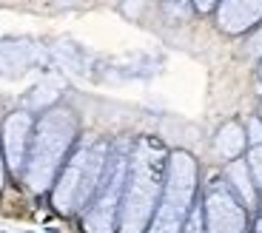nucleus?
Returning <instances> with one entry per match:
<instances>
[{"mask_svg": "<svg viewBox=\"0 0 262 233\" xmlns=\"http://www.w3.org/2000/svg\"><path fill=\"white\" fill-rule=\"evenodd\" d=\"M6 174L9 168H6V159H3V148H0V191L6 188Z\"/></svg>", "mask_w": 262, "mask_h": 233, "instance_id": "nucleus-17", "label": "nucleus"}, {"mask_svg": "<svg viewBox=\"0 0 262 233\" xmlns=\"http://www.w3.org/2000/svg\"><path fill=\"white\" fill-rule=\"evenodd\" d=\"M223 179H225V185L234 191V196L243 202L245 207H259V188H256L254 176H251V171H248V162H245V156H239V159H231L228 165H225Z\"/></svg>", "mask_w": 262, "mask_h": 233, "instance_id": "nucleus-9", "label": "nucleus"}, {"mask_svg": "<svg viewBox=\"0 0 262 233\" xmlns=\"http://www.w3.org/2000/svg\"><path fill=\"white\" fill-rule=\"evenodd\" d=\"M259 80H262V63H259Z\"/></svg>", "mask_w": 262, "mask_h": 233, "instance_id": "nucleus-21", "label": "nucleus"}, {"mask_svg": "<svg viewBox=\"0 0 262 233\" xmlns=\"http://www.w3.org/2000/svg\"><path fill=\"white\" fill-rule=\"evenodd\" d=\"M259 211H262V188H259Z\"/></svg>", "mask_w": 262, "mask_h": 233, "instance_id": "nucleus-19", "label": "nucleus"}, {"mask_svg": "<svg viewBox=\"0 0 262 233\" xmlns=\"http://www.w3.org/2000/svg\"><path fill=\"white\" fill-rule=\"evenodd\" d=\"M163 6L168 9L171 14H185L191 9V0H163Z\"/></svg>", "mask_w": 262, "mask_h": 233, "instance_id": "nucleus-15", "label": "nucleus"}, {"mask_svg": "<svg viewBox=\"0 0 262 233\" xmlns=\"http://www.w3.org/2000/svg\"><path fill=\"white\" fill-rule=\"evenodd\" d=\"M128 154H131L128 145L112 148V156H108V165H105L97 194L80 214V225H83L85 233H117L120 202H123L125 174H128Z\"/></svg>", "mask_w": 262, "mask_h": 233, "instance_id": "nucleus-5", "label": "nucleus"}, {"mask_svg": "<svg viewBox=\"0 0 262 233\" xmlns=\"http://www.w3.org/2000/svg\"><path fill=\"white\" fill-rule=\"evenodd\" d=\"M251 233H262V216L254 222V227H251Z\"/></svg>", "mask_w": 262, "mask_h": 233, "instance_id": "nucleus-18", "label": "nucleus"}, {"mask_svg": "<svg viewBox=\"0 0 262 233\" xmlns=\"http://www.w3.org/2000/svg\"><path fill=\"white\" fill-rule=\"evenodd\" d=\"M180 233H205V222H203V207L194 205V211H191V216L185 219L183 230Z\"/></svg>", "mask_w": 262, "mask_h": 233, "instance_id": "nucleus-13", "label": "nucleus"}, {"mask_svg": "<svg viewBox=\"0 0 262 233\" xmlns=\"http://www.w3.org/2000/svg\"><path fill=\"white\" fill-rule=\"evenodd\" d=\"M112 156V145L97 139V143L74 145L66 165L60 168L57 179L52 185V205L63 216H77L85 211V205L94 199L100 182H103L105 165Z\"/></svg>", "mask_w": 262, "mask_h": 233, "instance_id": "nucleus-3", "label": "nucleus"}, {"mask_svg": "<svg viewBox=\"0 0 262 233\" xmlns=\"http://www.w3.org/2000/svg\"><path fill=\"white\" fill-rule=\"evenodd\" d=\"M245 162H248V171L254 176L256 188H262V145H251L245 151Z\"/></svg>", "mask_w": 262, "mask_h": 233, "instance_id": "nucleus-11", "label": "nucleus"}, {"mask_svg": "<svg viewBox=\"0 0 262 233\" xmlns=\"http://www.w3.org/2000/svg\"><path fill=\"white\" fill-rule=\"evenodd\" d=\"M259 120H262V103H259Z\"/></svg>", "mask_w": 262, "mask_h": 233, "instance_id": "nucleus-20", "label": "nucleus"}, {"mask_svg": "<svg viewBox=\"0 0 262 233\" xmlns=\"http://www.w3.org/2000/svg\"><path fill=\"white\" fill-rule=\"evenodd\" d=\"M34 134V114L29 108H17L6 114L3 128H0V148H3V159H6L9 174L20 176L23 165H26V154L32 145Z\"/></svg>", "mask_w": 262, "mask_h": 233, "instance_id": "nucleus-7", "label": "nucleus"}, {"mask_svg": "<svg viewBox=\"0 0 262 233\" xmlns=\"http://www.w3.org/2000/svg\"><path fill=\"white\" fill-rule=\"evenodd\" d=\"M203 222L205 233H248V207L234 196L225 179L211 182L203 194Z\"/></svg>", "mask_w": 262, "mask_h": 233, "instance_id": "nucleus-6", "label": "nucleus"}, {"mask_svg": "<svg viewBox=\"0 0 262 233\" xmlns=\"http://www.w3.org/2000/svg\"><path fill=\"white\" fill-rule=\"evenodd\" d=\"M77 114L69 105H52L40 114V120H34L32 145H29L26 165L20 174V179L26 182V188L32 194L52 191L60 168L66 165L69 154L77 145Z\"/></svg>", "mask_w": 262, "mask_h": 233, "instance_id": "nucleus-2", "label": "nucleus"}, {"mask_svg": "<svg viewBox=\"0 0 262 233\" xmlns=\"http://www.w3.org/2000/svg\"><path fill=\"white\" fill-rule=\"evenodd\" d=\"M165 162H168V151L160 139L143 136L131 145L117 233H145L163 194Z\"/></svg>", "mask_w": 262, "mask_h": 233, "instance_id": "nucleus-1", "label": "nucleus"}, {"mask_svg": "<svg viewBox=\"0 0 262 233\" xmlns=\"http://www.w3.org/2000/svg\"><path fill=\"white\" fill-rule=\"evenodd\" d=\"M216 3H220V0H191V6H194L200 14H208V12H214V9H216Z\"/></svg>", "mask_w": 262, "mask_h": 233, "instance_id": "nucleus-16", "label": "nucleus"}, {"mask_svg": "<svg viewBox=\"0 0 262 233\" xmlns=\"http://www.w3.org/2000/svg\"><path fill=\"white\" fill-rule=\"evenodd\" d=\"M245 134H248V148H251V145H262V120H259V116L248 120Z\"/></svg>", "mask_w": 262, "mask_h": 233, "instance_id": "nucleus-14", "label": "nucleus"}, {"mask_svg": "<svg viewBox=\"0 0 262 233\" xmlns=\"http://www.w3.org/2000/svg\"><path fill=\"white\" fill-rule=\"evenodd\" d=\"M262 23V0H220L216 26L225 34H248Z\"/></svg>", "mask_w": 262, "mask_h": 233, "instance_id": "nucleus-8", "label": "nucleus"}, {"mask_svg": "<svg viewBox=\"0 0 262 233\" xmlns=\"http://www.w3.org/2000/svg\"><path fill=\"white\" fill-rule=\"evenodd\" d=\"M196 191H200L196 159L188 151H168L163 194L145 233H180L196 205Z\"/></svg>", "mask_w": 262, "mask_h": 233, "instance_id": "nucleus-4", "label": "nucleus"}, {"mask_svg": "<svg viewBox=\"0 0 262 233\" xmlns=\"http://www.w3.org/2000/svg\"><path fill=\"white\" fill-rule=\"evenodd\" d=\"M248 151V134H245V125L236 123V120H228L225 125H220V131L214 134V154L220 159L231 162L245 156Z\"/></svg>", "mask_w": 262, "mask_h": 233, "instance_id": "nucleus-10", "label": "nucleus"}, {"mask_svg": "<svg viewBox=\"0 0 262 233\" xmlns=\"http://www.w3.org/2000/svg\"><path fill=\"white\" fill-rule=\"evenodd\" d=\"M243 52L248 54L251 60H259V63H262V23L248 32V40H245Z\"/></svg>", "mask_w": 262, "mask_h": 233, "instance_id": "nucleus-12", "label": "nucleus"}]
</instances>
